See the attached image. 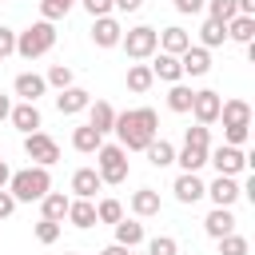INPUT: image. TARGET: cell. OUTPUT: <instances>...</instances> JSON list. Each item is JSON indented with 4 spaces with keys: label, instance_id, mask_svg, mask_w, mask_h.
I'll return each mask as SVG.
<instances>
[{
    "label": "cell",
    "instance_id": "obj_1",
    "mask_svg": "<svg viewBox=\"0 0 255 255\" xmlns=\"http://www.w3.org/2000/svg\"><path fill=\"white\" fill-rule=\"evenodd\" d=\"M112 131L120 135V147H124V151H143V147L155 139V131H159V116H155L151 108L116 112V124H112Z\"/></svg>",
    "mask_w": 255,
    "mask_h": 255
},
{
    "label": "cell",
    "instance_id": "obj_2",
    "mask_svg": "<svg viewBox=\"0 0 255 255\" xmlns=\"http://www.w3.org/2000/svg\"><path fill=\"white\" fill-rule=\"evenodd\" d=\"M8 191H12V199H16V203L44 199V195L52 191V175H48V167H24V171H12Z\"/></svg>",
    "mask_w": 255,
    "mask_h": 255
},
{
    "label": "cell",
    "instance_id": "obj_3",
    "mask_svg": "<svg viewBox=\"0 0 255 255\" xmlns=\"http://www.w3.org/2000/svg\"><path fill=\"white\" fill-rule=\"evenodd\" d=\"M52 44H56V24H48V20H36L32 28H24V32L16 36V56H24V60H36V56L52 52Z\"/></svg>",
    "mask_w": 255,
    "mask_h": 255
},
{
    "label": "cell",
    "instance_id": "obj_4",
    "mask_svg": "<svg viewBox=\"0 0 255 255\" xmlns=\"http://www.w3.org/2000/svg\"><path fill=\"white\" fill-rule=\"evenodd\" d=\"M96 171L104 183H124L128 179V151L120 143H100L96 151Z\"/></svg>",
    "mask_w": 255,
    "mask_h": 255
},
{
    "label": "cell",
    "instance_id": "obj_5",
    "mask_svg": "<svg viewBox=\"0 0 255 255\" xmlns=\"http://www.w3.org/2000/svg\"><path fill=\"white\" fill-rule=\"evenodd\" d=\"M124 52H128V60H147V56H155V48H159V32L155 28H147V24H135V28H128L124 32Z\"/></svg>",
    "mask_w": 255,
    "mask_h": 255
},
{
    "label": "cell",
    "instance_id": "obj_6",
    "mask_svg": "<svg viewBox=\"0 0 255 255\" xmlns=\"http://www.w3.org/2000/svg\"><path fill=\"white\" fill-rule=\"evenodd\" d=\"M207 163H215L219 175H239L251 167V155L243 147H231V143H219V147H207Z\"/></svg>",
    "mask_w": 255,
    "mask_h": 255
},
{
    "label": "cell",
    "instance_id": "obj_7",
    "mask_svg": "<svg viewBox=\"0 0 255 255\" xmlns=\"http://www.w3.org/2000/svg\"><path fill=\"white\" fill-rule=\"evenodd\" d=\"M24 155L36 159V167H52L60 159V143L44 131H32V135H24Z\"/></svg>",
    "mask_w": 255,
    "mask_h": 255
},
{
    "label": "cell",
    "instance_id": "obj_8",
    "mask_svg": "<svg viewBox=\"0 0 255 255\" xmlns=\"http://www.w3.org/2000/svg\"><path fill=\"white\" fill-rule=\"evenodd\" d=\"M92 40H96V48H116V44L124 40L120 20H116V16H100V20L92 24Z\"/></svg>",
    "mask_w": 255,
    "mask_h": 255
},
{
    "label": "cell",
    "instance_id": "obj_9",
    "mask_svg": "<svg viewBox=\"0 0 255 255\" xmlns=\"http://www.w3.org/2000/svg\"><path fill=\"white\" fill-rule=\"evenodd\" d=\"M219 120H223V128H251V104L247 100H223Z\"/></svg>",
    "mask_w": 255,
    "mask_h": 255
},
{
    "label": "cell",
    "instance_id": "obj_10",
    "mask_svg": "<svg viewBox=\"0 0 255 255\" xmlns=\"http://www.w3.org/2000/svg\"><path fill=\"white\" fill-rule=\"evenodd\" d=\"M171 191H175V199H179V203H199V199L207 195V183H203L195 171H183V175L175 179V187H171Z\"/></svg>",
    "mask_w": 255,
    "mask_h": 255
},
{
    "label": "cell",
    "instance_id": "obj_11",
    "mask_svg": "<svg viewBox=\"0 0 255 255\" xmlns=\"http://www.w3.org/2000/svg\"><path fill=\"white\" fill-rule=\"evenodd\" d=\"M219 92H195V100H191V112H195V120L207 128V124H215L219 120Z\"/></svg>",
    "mask_w": 255,
    "mask_h": 255
},
{
    "label": "cell",
    "instance_id": "obj_12",
    "mask_svg": "<svg viewBox=\"0 0 255 255\" xmlns=\"http://www.w3.org/2000/svg\"><path fill=\"white\" fill-rule=\"evenodd\" d=\"M8 120H12V128L16 131H24V135H32V131H40V108L36 104H16L12 112H8Z\"/></svg>",
    "mask_w": 255,
    "mask_h": 255
},
{
    "label": "cell",
    "instance_id": "obj_13",
    "mask_svg": "<svg viewBox=\"0 0 255 255\" xmlns=\"http://www.w3.org/2000/svg\"><path fill=\"white\" fill-rule=\"evenodd\" d=\"M12 88H16V96H20L24 104H36V100H40V96L48 92V84H44V76H36V72H20Z\"/></svg>",
    "mask_w": 255,
    "mask_h": 255
},
{
    "label": "cell",
    "instance_id": "obj_14",
    "mask_svg": "<svg viewBox=\"0 0 255 255\" xmlns=\"http://www.w3.org/2000/svg\"><path fill=\"white\" fill-rule=\"evenodd\" d=\"M207 195H211L215 207H231V203L239 199V183H235V175H219L215 183H207Z\"/></svg>",
    "mask_w": 255,
    "mask_h": 255
},
{
    "label": "cell",
    "instance_id": "obj_15",
    "mask_svg": "<svg viewBox=\"0 0 255 255\" xmlns=\"http://www.w3.org/2000/svg\"><path fill=\"white\" fill-rule=\"evenodd\" d=\"M179 72H183V76H207V72H211L207 48H187V52L179 56Z\"/></svg>",
    "mask_w": 255,
    "mask_h": 255
},
{
    "label": "cell",
    "instance_id": "obj_16",
    "mask_svg": "<svg viewBox=\"0 0 255 255\" xmlns=\"http://www.w3.org/2000/svg\"><path fill=\"white\" fill-rule=\"evenodd\" d=\"M88 104H92V96H88L84 88H76V84H72V88H64V92L56 96V108H60V116H76V112H84Z\"/></svg>",
    "mask_w": 255,
    "mask_h": 255
},
{
    "label": "cell",
    "instance_id": "obj_17",
    "mask_svg": "<svg viewBox=\"0 0 255 255\" xmlns=\"http://www.w3.org/2000/svg\"><path fill=\"white\" fill-rule=\"evenodd\" d=\"M112 124H116V108H112L108 100L88 104V128H96L100 135H108V131H112Z\"/></svg>",
    "mask_w": 255,
    "mask_h": 255
},
{
    "label": "cell",
    "instance_id": "obj_18",
    "mask_svg": "<svg viewBox=\"0 0 255 255\" xmlns=\"http://www.w3.org/2000/svg\"><path fill=\"white\" fill-rule=\"evenodd\" d=\"M100 187H104V179H100L96 167H80V171L72 175V191H76V199H92Z\"/></svg>",
    "mask_w": 255,
    "mask_h": 255
},
{
    "label": "cell",
    "instance_id": "obj_19",
    "mask_svg": "<svg viewBox=\"0 0 255 255\" xmlns=\"http://www.w3.org/2000/svg\"><path fill=\"white\" fill-rule=\"evenodd\" d=\"M203 231H207L211 239H223V235H231V231H235V215H231V207H215V211L203 219Z\"/></svg>",
    "mask_w": 255,
    "mask_h": 255
},
{
    "label": "cell",
    "instance_id": "obj_20",
    "mask_svg": "<svg viewBox=\"0 0 255 255\" xmlns=\"http://www.w3.org/2000/svg\"><path fill=\"white\" fill-rule=\"evenodd\" d=\"M191 48V36L183 32V28H163L159 32V52H167V56H183Z\"/></svg>",
    "mask_w": 255,
    "mask_h": 255
},
{
    "label": "cell",
    "instance_id": "obj_21",
    "mask_svg": "<svg viewBox=\"0 0 255 255\" xmlns=\"http://www.w3.org/2000/svg\"><path fill=\"white\" fill-rule=\"evenodd\" d=\"M68 219H72V227H80V231L96 227V203H92V199H72V203H68Z\"/></svg>",
    "mask_w": 255,
    "mask_h": 255
},
{
    "label": "cell",
    "instance_id": "obj_22",
    "mask_svg": "<svg viewBox=\"0 0 255 255\" xmlns=\"http://www.w3.org/2000/svg\"><path fill=\"white\" fill-rule=\"evenodd\" d=\"M147 68H151V76H159V80H167V84H179V80H183V72H179V56L159 52L155 64H147Z\"/></svg>",
    "mask_w": 255,
    "mask_h": 255
},
{
    "label": "cell",
    "instance_id": "obj_23",
    "mask_svg": "<svg viewBox=\"0 0 255 255\" xmlns=\"http://www.w3.org/2000/svg\"><path fill=\"white\" fill-rule=\"evenodd\" d=\"M116 243L128 247V251L139 247V243H143V223H135V219H120V223H116Z\"/></svg>",
    "mask_w": 255,
    "mask_h": 255
},
{
    "label": "cell",
    "instance_id": "obj_24",
    "mask_svg": "<svg viewBox=\"0 0 255 255\" xmlns=\"http://www.w3.org/2000/svg\"><path fill=\"white\" fill-rule=\"evenodd\" d=\"M100 143H104V135H100L96 128H88V124L72 131V147H76V151H84V155H92V151H100Z\"/></svg>",
    "mask_w": 255,
    "mask_h": 255
},
{
    "label": "cell",
    "instance_id": "obj_25",
    "mask_svg": "<svg viewBox=\"0 0 255 255\" xmlns=\"http://www.w3.org/2000/svg\"><path fill=\"white\" fill-rule=\"evenodd\" d=\"M68 203H72V199H68L64 191H48V195L40 199V207H44V219H52V223H60V219L68 215Z\"/></svg>",
    "mask_w": 255,
    "mask_h": 255
},
{
    "label": "cell",
    "instance_id": "obj_26",
    "mask_svg": "<svg viewBox=\"0 0 255 255\" xmlns=\"http://www.w3.org/2000/svg\"><path fill=\"white\" fill-rule=\"evenodd\" d=\"M131 211H135V215H159V191L139 187V191L131 195Z\"/></svg>",
    "mask_w": 255,
    "mask_h": 255
},
{
    "label": "cell",
    "instance_id": "obj_27",
    "mask_svg": "<svg viewBox=\"0 0 255 255\" xmlns=\"http://www.w3.org/2000/svg\"><path fill=\"white\" fill-rule=\"evenodd\" d=\"M227 36L239 40V44H251V40H255V16H235V20H227Z\"/></svg>",
    "mask_w": 255,
    "mask_h": 255
},
{
    "label": "cell",
    "instance_id": "obj_28",
    "mask_svg": "<svg viewBox=\"0 0 255 255\" xmlns=\"http://www.w3.org/2000/svg\"><path fill=\"white\" fill-rule=\"evenodd\" d=\"M199 40H203L199 48H219V44L227 40V24H219V20H211V16H207V20H203V28H199Z\"/></svg>",
    "mask_w": 255,
    "mask_h": 255
},
{
    "label": "cell",
    "instance_id": "obj_29",
    "mask_svg": "<svg viewBox=\"0 0 255 255\" xmlns=\"http://www.w3.org/2000/svg\"><path fill=\"white\" fill-rule=\"evenodd\" d=\"M175 163H179L183 171H199V167L207 163V147H191V143H183V151H175Z\"/></svg>",
    "mask_w": 255,
    "mask_h": 255
},
{
    "label": "cell",
    "instance_id": "obj_30",
    "mask_svg": "<svg viewBox=\"0 0 255 255\" xmlns=\"http://www.w3.org/2000/svg\"><path fill=\"white\" fill-rule=\"evenodd\" d=\"M143 151H147V159H151L155 167H167V163H175V147H171L167 139H151Z\"/></svg>",
    "mask_w": 255,
    "mask_h": 255
},
{
    "label": "cell",
    "instance_id": "obj_31",
    "mask_svg": "<svg viewBox=\"0 0 255 255\" xmlns=\"http://www.w3.org/2000/svg\"><path fill=\"white\" fill-rule=\"evenodd\" d=\"M151 84H155V76H151L147 64H131V68H128V88H131V92H147Z\"/></svg>",
    "mask_w": 255,
    "mask_h": 255
},
{
    "label": "cell",
    "instance_id": "obj_32",
    "mask_svg": "<svg viewBox=\"0 0 255 255\" xmlns=\"http://www.w3.org/2000/svg\"><path fill=\"white\" fill-rule=\"evenodd\" d=\"M191 100H195V92L187 84H171V92H167V108L171 112H191Z\"/></svg>",
    "mask_w": 255,
    "mask_h": 255
},
{
    "label": "cell",
    "instance_id": "obj_33",
    "mask_svg": "<svg viewBox=\"0 0 255 255\" xmlns=\"http://www.w3.org/2000/svg\"><path fill=\"white\" fill-rule=\"evenodd\" d=\"M120 219H124V203L120 199H100L96 203V223H112L116 227Z\"/></svg>",
    "mask_w": 255,
    "mask_h": 255
},
{
    "label": "cell",
    "instance_id": "obj_34",
    "mask_svg": "<svg viewBox=\"0 0 255 255\" xmlns=\"http://www.w3.org/2000/svg\"><path fill=\"white\" fill-rule=\"evenodd\" d=\"M76 0H40V16L48 20V24H56V20H64L68 16V8H72Z\"/></svg>",
    "mask_w": 255,
    "mask_h": 255
},
{
    "label": "cell",
    "instance_id": "obj_35",
    "mask_svg": "<svg viewBox=\"0 0 255 255\" xmlns=\"http://www.w3.org/2000/svg\"><path fill=\"white\" fill-rule=\"evenodd\" d=\"M207 12H211V20H219V24H227V20L239 16L235 0H207Z\"/></svg>",
    "mask_w": 255,
    "mask_h": 255
},
{
    "label": "cell",
    "instance_id": "obj_36",
    "mask_svg": "<svg viewBox=\"0 0 255 255\" xmlns=\"http://www.w3.org/2000/svg\"><path fill=\"white\" fill-rule=\"evenodd\" d=\"M44 84H52V88H60V92L72 88V68H68V64H52L48 76H44Z\"/></svg>",
    "mask_w": 255,
    "mask_h": 255
},
{
    "label": "cell",
    "instance_id": "obj_37",
    "mask_svg": "<svg viewBox=\"0 0 255 255\" xmlns=\"http://www.w3.org/2000/svg\"><path fill=\"white\" fill-rule=\"evenodd\" d=\"M247 251H251V243H247L243 235H235V231L219 239V255H247Z\"/></svg>",
    "mask_w": 255,
    "mask_h": 255
},
{
    "label": "cell",
    "instance_id": "obj_38",
    "mask_svg": "<svg viewBox=\"0 0 255 255\" xmlns=\"http://www.w3.org/2000/svg\"><path fill=\"white\" fill-rule=\"evenodd\" d=\"M179 251V243L171 239V235H155L151 243H147V255H175Z\"/></svg>",
    "mask_w": 255,
    "mask_h": 255
},
{
    "label": "cell",
    "instance_id": "obj_39",
    "mask_svg": "<svg viewBox=\"0 0 255 255\" xmlns=\"http://www.w3.org/2000/svg\"><path fill=\"white\" fill-rule=\"evenodd\" d=\"M183 143H191V147H211V135H207V128H203V124H195V128H187Z\"/></svg>",
    "mask_w": 255,
    "mask_h": 255
},
{
    "label": "cell",
    "instance_id": "obj_40",
    "mask_svg": "<svg viewBox=\"0 0 255 255\" xmlns=\"http://www.w3.org/2000/svg\"><path fill=\"white\" fill-rule=\"evenodd\" d=\"M36 239H40V243H56V239H60V223L40 219V223H36Z\"/></svg>",
    "mask_w": 255,
    "mask_h": 255
},
{
    "label": "cell",
    "instance_id": "obj_41",
    "mask_svg": "<svg viewBox=\"0 0 255 255\" xmlns=\"http://www.w3.org/2000/svg\"><path fill=\"white\" fill-rule=\"evenodd\" d=\"M247 135H251V128H223V139H227L231 147H243Z\"/></svg>",
    "mask_w": 255,
    "mask_h": 255
},
{
    "label": "cell",
    "instance_id": "obj_42",
    "mask_svg": "<svg viewBox=\"0 0 255 255\" xmlns=\"http://www.w3.org/2000/svg\"><path fill=\"white\" fill-rule=\"evenodd\" d=\"M84 8H88V16H92V20L112 16V0H84Z\"/></svg>",
    "mask_w": 255,
    "mask_h": 255
},
{
    "label": "cell",
    "instance_id": "obj_43",
    "mask_svg": "<svg viewBox=\"0 0 255 255\" xmlns=\"http://www.w3.org/2000/svg\"><path fill=\"white\" fill-rule=\"evenodd\" d=\"M12 52H16V32L12 28H0V60L12 56Z\"/></svg>",
    "mask_w": 255,
    "mask_h": 255
},
{
    "label": "cell",
    "instance_id": "obj_44",
    "mask_svg": "<svg viewBox=\"0 0 255 255\" xmlns=\"http://www.w3.org/2000/svg\"><path fill=\"white\" fill-rule=\"evenodd\" d=\"M175 12H183V16H195V12H203V0H175Z\"/></svg>",
    "mask_w": 255,
    "mask_h": 255
},
{
    "label": "cell",
    "instance_id": "obj_45",
    "mask_svg": "<svg viewBox=\"0 0 255 255\" xmlns=\"http://www.w3.org/2000/svg\"><path fill=\"white\" fill-rule=\"evenodd\" d=\"M12 211H16V199H12V191L4 187V191H0V219H8Z\"/></svg>",
    "mask_w": 255,
    "mask_h": 255
},
{
    "label": "cell",
    "instance_id": "obj_46",
    "mask_svg": "<svg viewBox=\"0 0 255 255\" xmlns=\"http://www.w3.org/2000/svg\"><path fill=\"white\" fill-rule=\"evenodd\" d=\"M112 8H120V12H139L143 0H112Z\"/></svg>",
    "mask_w": 255,
    "mask_h": 255
},
{
    "label": "cell",
    "instance_id": "obj_47",
    "mask_svg": "<svg viewBox=\"0 0 255 255\" xmlns=\"http://www.w3.org/2000/svg\"><path fill=\"white\" fill-rule=\"evenodd\" d=\"M235 8H239V16H255V0H235Z\"/></svg>",
    "mask_w": 255,
    "mask_h": 255
},
{
    "label": "cell",
    "instance_id": "obj_48",
    "mask_svg": "<svg viewBox=\"0 0 255 255\" xmlns=\"http://www.w3.org/2000/svg\"><path fill=\"white\" fill-rule=\"evenodd\" d=\"M100 255H131V251H128V247H120V243H112V247H104Z\"/></svg>",
    "mask_w": 255,
    "mask_h": 255
},
{
    "label": "cell",
    "instance_id": "obj_49",
    "mask_svg": "<svg viewBox=\"0 0 255 255\" xmlns=\"http://www.w3.org/2000/svg\"><path fill=\"white\" fill-rule=\"evenodd\" d=\"M8 112H12V100L0 92V120H8Z\"/></svg>",
    "mask_w": 255,
    "mask_h": 255
},
{
    "label": "cell",
    "instance_id": "obj_50",
    "mask_svg": "<svg viewBox=\"0 0 255 255\" xmlns=\"http://www.w3.org/2000/svg\"><path fill=\"white\" fill-rule=\"evenodd\" d=\"M8 179H12V171H8V163H4V159H0V191H4V187H8Z\"/></svg>",
    "mask_w": 255,
    "mask_h": 255
}]
</instances>
